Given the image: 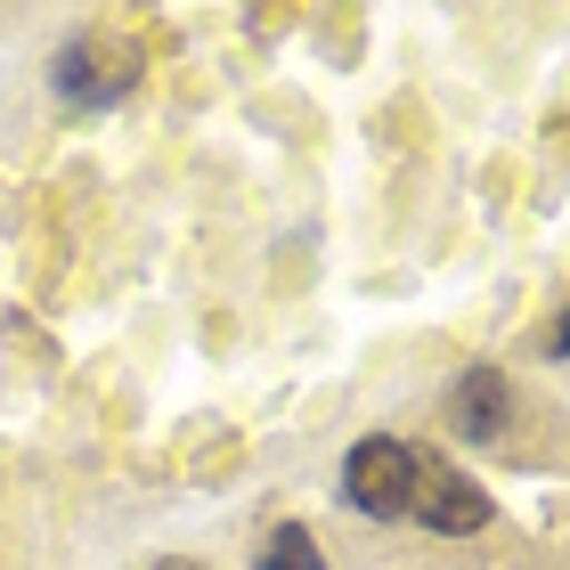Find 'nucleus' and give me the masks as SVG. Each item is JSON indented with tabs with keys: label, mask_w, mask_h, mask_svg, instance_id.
<instances>
[{
	"label": "nucleus",
	"mask_w": 570,
	"mask_h": 570,
	"mask_svg": "<svg viewBox=\"0 0 570 570\" xmlns=\"http://www.w3.org/2000/svg\"><path fill=\"white\" fill-rule=\"evenodd\" d=\"M139 41L131 33H82L58 49V66H49V90L66 98V107H115L122 90L139 82Z\"/></svg>",
	"instance_id": "1"
},
{
	"label": "nucleus",
	"mask_w": 570,
	"mask_h": 570,
	"mask_svg": "<svg viewBox=\"0 0 570 570\" xmlns=\"http://www.w3.org/2000/svg\"><path fill=\"white\" fill-rule=\"evenodd\" d=\"M407 481H416V449L392 440V432H367L343 456V498L367 513V522H400L407 513Z\"/></svg>",
	"instance_id": "2"
},
{
	"label": "nucleus",
	"mask_w": 570,
	"mask_h": 570,
	"mask_svg": "<svg viewBox=\"0 0 570 570\" xmlns=\"http://www.w3.org/2000/svg\"><path fill=\"white\" fill-rule=\"evenodd\" d=\"M407 513H416L424 530H440V538H473V530H489V489L473 473H456V464H440V456H416Z\"/></svg>",
	"instance_id": "3"
},
{
	"label": "nucleus",
	"mask_w": 570,
	"mask_h": 570,
	"mask_svg": "<svg viewBox=\"0 0 570 570\" xmlns=\"http://www.w3.org/2000/svg\"><path fill=\"white\" fill-rule=\"evenodd\" d=\"M449 432L456 440H505L513 432V383L498 367H464L449 383Z\"/></svg>",
	"instance_id": "4"
},
{
	"label": "nucleus",
	"mask_w": 570,
	"mask_h": 570,
	"mask_svg": "<svg viewBox=\"0 0 570 570\" xmlns=\"http://www.w3.org/2000/svg\"><path fill=\"white\" fill-rule=\"evenodd\" d=\"M262 570H326V554H318V538L302 522H277L269 547H262Z\"/></svg>",
	"instance_id": "5"
},
{
	"label": "nucleus",
	"mask_w": 570,
	"mask_h": 570,
	"mask_svg": "<svg viewBox=\"0 0 570 570\" xmlns=\"http://www.w3.org/2000/svg\"><path fill=\"white\" fill-rule=\"evenodd\" d=\"M164 570H188V562H164Z\"/></svg>",
	"instance_id": "6"
}]
</instances>
